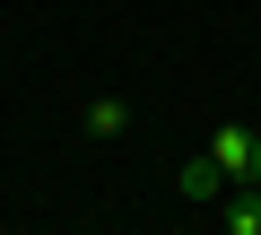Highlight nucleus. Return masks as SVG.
<instances>
[{
  "mask_svg": "<svg viewBox=\"0 0 261 235\" xmlns=\"http://www.w3.org/2000/svg\"><path fill=\"white\" fill-rule=\"evenodd\" d=\"M209 157L226 166V183H261V131L252 122H218L209 131Z\"/></svg>",
  "mask_w": 261,
  "mask_h": 235,
  "instance_id": "1",
  "label": "nucleus"
},
{
  "mask_svg": "<svg viewBox=\"0 0 261 235\" xmlns=\"http://www.w3.org/2000/svg\"><path fill=\"white\" fill-rule=\"evenodd\" d=\"M174 192H183V200H226L235 183H226V166L200 148V157H183V166H174Z\"/></svg>",
  "mask_w": 261,
  "mask_h": 235,
  "instance_id": "2",
  "label": "nucleus"
},
{
  "mask_svg": "<svg viewBox=\"0 0 261 235\" xmlns=\"http://www.w3.org/2000/svg\"><path fill=\"white\" fill-rule=\"evenodd\" d=\"M218 226H226V235H261V183H235L226 209H218Z\"/></svg>",
  "mask_w": 261,
  "mask_h": 235,
  "instance_id": "3",
  "label": "nucleus"
},
{
  "mask_svg": "<svg viewBox=\"0 0 261 235\" xmlns=\"http://www.w3.org/2000/svg\"><path fill=\"white\" fill-rule=\"evenodd\" d=\"M87 131H96V140H122V131H130V105H122V96H87Z\"/></svg>",
  "mask_w": 261,
  "mask_h": 235,
  "instance_id": "4",
  "label": "nucleus"
}]
</instances>
